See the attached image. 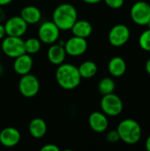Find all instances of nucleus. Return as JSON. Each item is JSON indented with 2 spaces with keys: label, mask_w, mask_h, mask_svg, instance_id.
I'll return each instance as SVG.
<instances>
[{
  "label": "nucleus",
  "mask_w": 150,
  "mask_h": 151,
  "mask_svg": "<svg viewBox=\"0 0 150 151\" xmlns=\"http://www.w3.org/2000/svg\"><path fill=\"white\" fill-rule=\"evenodd\" d=\"M115 88H116L115 81L111 78H109V77L102 79L98 84V90L103 96L113 93L115 90Z\"/></svg>",
  "instance_id": "412c9836"
},
{
  "label": "nucleus",
  "mask_w": 150,
  "mask_h": 151,
  "mask_svg": "<svg viewBox=\"0 0 150 151\" xmlns=\"http://www.w3.org/2000/svg\"><path fill=\"white\" fill-rule=\"evenodd\" d=\"M60 29L51 21H44L38 29V38L45 44H53L58 41Z\"/></svg>",
  "instance_id": "0eeeda50"
},
{
  "label": "nucleus",
  "mask_w": 150,
  "mask_h": 151,
  "mask_svg": "<svg viewBox=\"0 0 150 151\" xmlns=\"http://www.w3.org/2000/svg\"><path fill=\"white\" fill-rule=\"evenodd\" d=\"M130 35V30L126 25L117 24L110 30L108 39L112 46L121 47L128 42Z\"/></svg>",
  "instance_id": "1a4fd4ad"
},
{
  "label": "nucleus",
  "mask_w": 150,
  "mask_h": 151,
  "mask_svg": "<svg viewBox=\"0 0 150 151\" xmlns=\"http://www.w3.org/2000/svg\"><path fill=\"white\" fill-rule=\"evenodd\" d=\"M28 25L37 24L42 19L41 10L34 5H27L21 9L19 15Z\"/></svg>",
  "instance_id": "dca6fc26"
},
{
  "label": "nucleus",
  "mask_w": 150,
  "mask_h": 151,
  "mask_svg": "<svg viewBox=\"0 0 150 151\" xmlns=\"http://www.w3.org/2000/svg\"><path fill=\"white\" fill-rule=\"evenodd\" d=\"M1 52H2V50H1V47H0V57H1Z\"/></svg>",
  "instance_id": "f704fd0d"
},
{
  "label": "nucleus",
  "mask_w": 150,
  "mask_h": 151,
  "mask_svg": "<svg viewBox=\"0 0 150 151\" xmlns=\"http://www.w3.org/2000/svg\"><path fill=\"white\" fill-rule=\"evenodd\" d=\"M2 72H3V67H2V65H1V64H0V74L2 73Z\"/></svg>",
  "instance_id": "473e14b6"
},
{
  "label": "nucleus",
  "mask_w": 150,
  "mask_h": 151,
  "mask_svg": "<svg viewBox=\"0 0 150 151\" xmlns=\"http://www.w3.org/2000/svg\"><path fill=\"white\" fill-rule=\"evenodd\" d=\"M28 131L31 136L34 139H41L47 133V124L42 119L35 118L30 121Z\"/></svg>",
  "instance_id": "a211bd4d"
},
{
  "label": "nucleus",
  "mask_w": 150,
  "mask_h": 151,
  "mask_svg": "<svg viewBox=\"0 0 150 151\" xmlns=\"http://www.w3.org/2000/svg\"><path fill=\"white\" fill-rule=\"evenodd\" d=\"M106 139H107V141L109 142L115 143V142H118L120 140V137H119V134H118L117 130H111L107 134Z\"/></svg>",
  "instance_id": "393cba45"
},
{
  "label": "nucleus",
  "mask_w": 150,
  "mask_h": 151,
  "mask_svg": "<svg viewBox=\"0 0 150 151\" xmlns=\"http://www.w3.org/2000/svg\"><path fill=\"white\" fill-rule=\"evenodd\" d=\"M88 124L94 132L103 133L109 127V120L103 111H94L88 117Z\"/></svg>",
  "instance_id": "ddd939ff"
},
{
  "label": "nucleus",
  "mask_w": 150,
  "mask_h": 151,
  "mask_svg": "<svg viewBox=\"0 0 150 151\" xmlns=\"http://www.w3.org/2000/svg\"><path fill=\"white\" fill-rule=\"evenodd\" d=\"M4 19H5V13L2 9V6H0V22H2Z\"/></svg>",
  "instance_id": "c756f323"
},
{
  "label": "nucleus",
  "mask_w": 150,
  "mask_h": 151,
  "mask_svg": "<svg viewBox=\"0 0 150 151\" xmlns=\"http://www.w3.org/2000/svg\"><path fill=\"white\" fill-rule=\"evenodd\" d=\"M139 45L142 50L150 51V29H147L141 35L139 38Z\"/></svg>",
  "instance_id": "5701e85b"
},
{
  "label": "nucleus",
  "mask_w": 150,
  "mask_h": 151,
  "mask_svg": "<svg viewBox=\"0 0 150 151\" xmlns=\"http://www.w3.org/2000/svg\"><path fill=\"white\" fill-rule=\"evenodd\" d=\"M130 14L135 24L146 26L150 19V4L145 1H138L133 4Z\"/></svg>",
  "instance_id": "6e6552de"
},
{
  "label": "nucleus",
  "mask_w": 150,
  "mask_h": 151,
  "mask_svg": "<svg viewBox=\"0 0 150 151\" xmlns=\"http://www.w3.org/2000/svg\"><path fill=\"white\" fill-rule=\"evenodd\" d=\"M64 48L66 55L71 57H79L83 55L88 50V42L85 38L73 35L65 42Z\"/></svg>",
  "instance_id": "9b49d317"
},
{
  "label": "nucleus",
  "mask_w": 150,
  "mask_h": 151,
  "mask_svg": "<svg viewBox=\"0 0 150 151\" xmlns=\"http://www.w3.org/2000/svg\"><path fill=\"white\" fill-rule=\"evenodd\" d=\"M108 69L110 73L114 77H121L126 73V63L121 57L112 58L108 65Z\"/></svg>",
  "instance_id": "6ab92c4d"
},
{
  "label": "nucleus",
  "mask_w": 150,
  "mask_h": 151,
  "mask_svg": "<svg viewBox=\"0 0 150 151\" xmlns=\"http://www.w3.org/2000/svg\"><path fill=\"white\" fill-rule=\"evenodd\" d=\"M4 26L6 35L22 37L27 30L28 24L20 16H12L6 20Z\"/></svg>",
  "instance_id": "9d476101"
},
{
  "label": "nucleus",
  "mask_w": 150,
  "mask_h": 151,
  "mask_svg": "<svg viewBox=\"0 0 150 151\" xmlns=\"http://www.w3.org/2000/svg\"><path fill=\"white\" fill-rule=\"evenodd\" d=\"M82 1L86 4H95L100 3L103 0H82Z\"/></svg>",
  "instance_id": "cd10ccee"
},
{
  "label": "nucleus",
  "mask_w": 150,
  "mask_h": 151,
  "mask_svg": "<svg viewBox=\"0 0 150 151\" xmlns=\"http://www.w3.org/2000/svg\"><path fill=\"white\" fill-rule=\"evenodd\" d=\"M47 58L52 65H59L63 64L66 58V52L64 46L56 42L51 44L47 51Z\"/></svg>",
  "instance_id": "2eb2a0df"
},
{
  "label": "nucleus",
  "mask_w": 150,
  "mask_h": 151,
  "mask_svg": "<svg viewBox=\"0 0 150 151\" xmlns=\"http://www.w3.org/2000/svg\"><path fill=\"white\" fill-rule=\"evenodd\" d=\"M145 68H146V71L147 73L150 75V58L146 62V65H145Z\"/></svg>",
  "instance_id": "7c9ffc66"
},
{
  "label": "nucleus",
  "mask_w": 150,
  "mask_h": 151,
  "mask_svg": "<svg viewBox=\"0 0 150 151\" xmlns=\"http://www.w3.org/2000/svg\"><path fill=\"white\" fill-rule=\"evenodd\" d=\"M78 69L81 78L83 79H90L94 77L98 70L96 64L90 60L84 61L83 63H81L78 67Z\"/></svg>",
  "instance_id": "aec40b11"
},
{
  "label": "nucleus",
  "mask_w": 150,
  "mask_h": 151,
  "mask_svg": "<svg viewBox=\"0 0 150 151\" xmlns=\"http://www.w3.org/2000/svg\"><path fill=\"white\" fill-rule=\"evenodd\" d=\"M42 47V42L39 38L31 37L25 41V52L29 55L36 54L40 51Z\"/></svg>",
  "instance_id": "4be33fe9"
},
{
  "label": "nucleus",
  "mask_w": 150,
  "mask_h": 151,
  "mask_svg": "<svg viewBox=\"0 0 150 151\" xmlns=\"http://www.w3.org/2000/svg\"><path fill=\"white\" fill-rule=\"evenodd\" d=\"M120 140L127 144L137 143L142 134V130L140 124L132 119H126L122 120L117 128Z\"/></svg>",
  "instance_id": "7ed1b4c3"
},
{
  "label": "nucleus",
  "mask_w": 150,
  "mask_h": 151,
  "mask_svg": "<svg viewBox=\"0 0 150 151\" xmlns=\"http://www.w3.org/2000/svg\"><path fill=\"white\" fill-rule=\"evenodd\" d=\"M100 106L102 111L106 116L110 117L118 116L122 112L124 107L121 98L114 93L103 96V98L100 102Z\"/></svg>",
  "instance_id": "39448f33"
},
{
  "label": "nucleus",
  "mask_w": 150,
  "mask_h": 151,
  "mask_svg": "<svg viewBox=\"0 0 150 151\" xmlns=\"http://www.w3.org/2000/svg\"><path fill=\"white\" fill-rule=\"evenodd\" d=\"M33 65H34V61L31 55L27 53H24L14 58L13 69L16 73L22 76L31 72L33 68Z\"/></svg>",
  "instance_id": "4468645a"
},
{
  "label": "nucleus",
  "mask_w": 150,
  "mask_h": 151,
  "mask_svg": "<svg viewBox=\"0 0 150 151\" xmlns=\"http://www.w3.org/2000/svg\"><path fill=\"white\" fill-rule=\"evenodd\" d=\"M81 79L78 66L65 62L57 65L56 81L63 89L72 90L76 88L80 84Z\"/></svg>",
  "instance_id": "f257e3e1"
},
{
  "label": "nucleus",
  "mask_w": 150,
  "mask_h": 151,
  "mask_svg": "<svg viewBox=\"0 0 150 151\" xmlns=\"http://www.w3.org/2000/svg\"><path fill=\"white\" fill-rule=\"evenodd\" d=\"M147 25H148V27H149V29H150V19H149V21L148 22V24H147Z\"/></svg>",
  "instance_id": "72a5a7b5"
},
{
  "label": "nucleus",
  "mask_w": 150,
  "mask_h": 151,
  "mask_svg": "<svg viewBox=\"0 0 150 151\" xmlns=\"http://www.w3.org/2000/svg\"><path fill=\"white\" fill-rule=\"evenodd\" d=\"M78 19L76 8L71 4H61L57 6L52 13V21L60 31L71 30L73 24Z\"/></svg>",
  "instance_id": "f03ea898"
},
{
  "label": "nucleus",
  "mask_w": 150,
  "mask_h": 151,
  "mask_svg": "<svg viewBox=\"0 0 150 151\" xmlns=\"http://www.w3.org/2000/svg\"><path fill=\"white\" fill-rule=\"evenodd\" d=\"M42 151H59V148L55 144H46L42 147Z\"/></svg>",
  "instance_id": "a878e982"
},
{
  "label": "nucleus",
  "mask_w": 150,
  "mask_h": 151,
  "mask_svg": "<svg viewBox=\"0 0 150 151\" xmlns=\"http://www.w3.org/2000/svg\"><path fill=\"white\" fill-rule=\"evenodd\" d=\"M5 36H6V33H5L4 26L3 24H1V22H0V41L3 40Z\"/></svg>",
  "instance_id": "bb28decb"
},
{
  "label": "nucleus",
  "mask_w": 150,
  "mask_h": 151,
  "mask_svg": "<svg viewBox=\"0 0 150 151\" xmlns=\"http://www.w3.org/2000/svg\"><path fill=\"white\" fill-rule=\"evenodd\" d=\"M13 0H0V6H5L11 4Z\"/></svg>",
  "instance_id": "c85d7f7f"
},
{
  "label": "nucleus",
  "mask_w": 150,
  "mask_h": 151,
  "mask_svg": "<svg viewBox=\"0 0 150 151\" xmlns=\"http://www.w3.org/2000/svg\"><path fill=\"white\" fill-rule=\"evenodd\" d=\"M73 35L81 38H88L93 32V27L91 23L85 19H77L71 28Z\"/></svg>",
  "instance_id": "f3484780"
},
{
  "label": "nucleus",
  "mask_w": 150,
  "mask_h": 151,
  "mask_svg": "<svg viewBox=\"0 0 150 151\" xmlns=\"http://www.w3.org/2000/svg\"><path fill=\"white\" fill-rule=\"evenodd\" d=\"M146 149L148 151H150V135L146 141Z\"/></svg>",
  "instance_id": "2f4dec72"
},
{
  "label": "nucleus",
  "mask_w": 150,
  "mask_h": 151,
  "mask_svg": "<svg viewBox=\"0 0 150 151\" xmlns=\"http://www.w3.org/2000/svg\"><path fill=\"white\" fill-rule=\"evenodd\" d=\"M1 50L5 56L11 58H15L26 53L25 41L21 37L6 35L2 40Z\"/></svg>",
  "instance_id": "20e7f679"
},
{
  "label": "nucleus",
  "mask_w": 150,
  "mask_h": 151,
  "mask_svg": "<svg viewBox=\"0 0 150 151\" xmlns=\"http://www.w3.org/2000/svg\"><path fill=\"white\" fill-rule=\"evenodd\" d=\"M21 134L15 127H5L0 132V143L6 148H13L20 142Z\"/></svg>",
  "instance_id": "f8f14e48"
},
{
  "label": "nucleus",
  "mask_w": 150,
  "mask_h": 151,
  "mask_svg": "<svg viewBox=\"0 0 150 151\" xmlns=\"http://www.w3.org/2000/svg\"><path fill=\"white\" fill-rule=\"evenodd\" d=\"M19 91L27 98H32L35 96L40 90V81L38 78L29 73L22 75L19 81Z\"/></svg>",
  "instance_id": "423d86ee"
},
{
  "label": "nucleus",
  "mask_w": 150,
  "mask_h": 151,
  "mask_svg": "<svg viewBox=\"0 0 150 151\" xmlns=\"http://www.w3.org/2000/svg\"><path fill=\"white\" fill-rule=\"evenodd\" d=\"M104 3L112 9H119L123 6L125 0H103Z\"/></svg>",
  "instance_id": "b1692460"
}]
</instances>
